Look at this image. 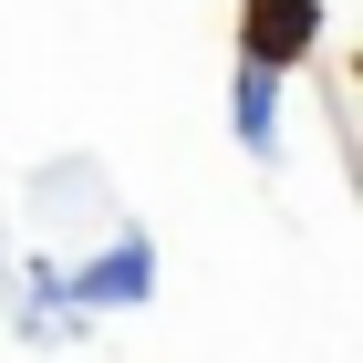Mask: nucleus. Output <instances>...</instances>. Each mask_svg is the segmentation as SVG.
Masks as SVG:
<instances>
[{
    "mask_svg": "<svg viewBox=\"0 0 363 363\" xmlns=\"http://www.w3.org/2000/svg\"><path fill=\"white\" fill-rule=\"evenodd\" d=\"M250 52L259 62H301L311 52V0H250Z\"/></svg>",
    "mask_w": 363,
    "mask_h": 363,
    "instance_id": "1",
    "label": "nucleus"
}]
</instances>
